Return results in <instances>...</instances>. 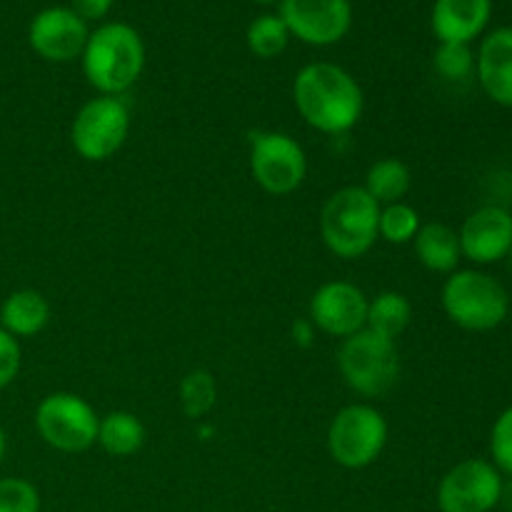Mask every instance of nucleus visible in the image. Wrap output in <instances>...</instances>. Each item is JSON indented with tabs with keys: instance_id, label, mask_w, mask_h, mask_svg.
<instances>
[{
	"instance_id": "1",
	"label": "nucleus",
	"mask_w": 512,
	"mask_h": 512,
	"mask_svg": "<svg viewBox=\"0 0 512 512\" xmlns=\"http://www.w3.org/2000/svg\"><path fill=\"white\" fill-rule=\"evenodd\" d=\"M293 100L300 118L325 135L350 133L365 110V95L355 75L328 60L300 68L293 83Z\"/></svg>"
},
{
	"instance_id": "2",
	"label": "nucleus",
	"mask_w": 512,
	"mask_h": 512,
	"mask_svg": "<svg viewBox=\"0 0 512 512\" xmlns=\"http://www.w3.org/2000/svg\"><path fill=\"white\" fill-rule=\"evenodd\" d=\"M83 75L98 95H120L133 88L145 68V43L128 23H103L90 30L83 55Z\"/></svg>"
},
{
	"instance_id": "3",
	"label": "nucleus",
	"mask_w": 512,
	"mask_h": 512,
	"mask_svg": "<svg viewBox=\"0 0 512 512\" xmlns=\"http://www.w3.org/2000/svg\"><path fill=\"white\" fill-rule=\"evenodd\" d=\"M380 205L363 190L348 185L325 200L320 210V235L335 258L358 260L378 243Z\"/></svg>"
},
{
	"instance_id": "4",
	"label": "nucleus",
	"mask_w": 512,
	"mask_h": 512,
	"mask_svg": "<svg viewBox=\"0 0 512 512\" xmlns=\"http://www.w3.org/2000/svg\"><path fill=\"white\" fill-rule=\"evenodd\" d=\"M440 303L450 323L470 333H488L500 328L510 313L505 285L483 270H455L445 278Z\"/></svg>"
},
{
	"instance_id": "5",
	"label": "nucleus",
	"mask_w": 512,
	"mask_h": 512,
	"mask_svg": "<svg viewBox=\"0 0 512 512\" xmlns=\"http://www.w3.org/2000/svg\"><path fill=\"white\" fill-rule=\"evenodd\" d=\"M335 360L345 385L363 398H380L400 380V353L395 340L368 328L345 338Z\"/></svg>"
},
{
	"instance_id": "6",
	"label": "nucleus",
	"mask_w": 512,
	"mask_h": 512,
	"mask_svg": "<svg viewBox=\"0 0 512 512\" xmlns=\"http://www.w3.org/2000/svg\"><path fill=\"white\" fill-rule=\"evenodd\" d=\"M390 425L375 405H345L330 420L325 445L340 468L365 470L383 455L388 445Z\"/></svg>"
},
{
	"instance_id": "7",
	"label": "nucleus",
	"mask_w": 512,
	"mask_h": 512,
	"mask_svg": "<svg viewBox=\"0 0 512 512\" xmlns=\"http://www.w3.org/2000/svg\"><path fill=\"white\" fill-rule=\"evenodd\" d=\"M100 415L78 393L58 390L45 395L35 408V430L58 453H85L98 443Z\"/></svg>"
},
{
	"instance_id": "8",
	"label": "nucleus",
	"mask_w": 512,
	"mask_h": 512,
	"mask_svg": "<svg viewBox=\"0 0 512 512\" xmlns=\"http://www.w3.org/2000/svg\"><path fill=\"white\" fill-rule=\"evenodd\" d=\"M130 133V110L123 98L98 95L75 113L70 143L88 163H105L125 145Z\"/></svg>"
},
{
	"instance_id": "9",
	"label": "nucleus",
	"mask_w": 512,
	"mask_h": 512,
	"mask_svg": "<svg viewBox=\"0 0 512 512\" xmlns=\"http://www.w3.org/2000/svg\"><path fill=\"white\" fill-rule=\"evenodd\" d=\"M250 173L270 195L295 193L308 175V155L303 145L280 130H253L248 135Z\"/></svg>"
},
{
	"instance_id": "10",
	"label": "nucleus",
	"mask_w": 512,
	"mask_h": 512,
	"mask_svg": "<svg viewBox=\"0 0 512 512\" xmlns=\"http://www.w3.org/2000/svg\"><path fill=\"white\" fill-rule=\"evenodd\" d=\"M503 498V475L490 460L468 458L440 478V512H490Z\"/></svg>"
},
{
	"instance_id": "11",
	"label": "nucleus",
	"mask_w": 512,
	"mask_h": 512,
	"mask_svg": "<svg viewBox=\"0 0 512 512\" xmlns=\"http://www.w3.org/2000/svg\"><path fill=\"white\" fill-rule=\"evenodd\" d=\"M278 15L293 38L313 48L340 43L353 28L350 0H280Z\"/></svg>"
},
{
	"instance_id": "12",
	"label": "nucleus",
	"mask_w": 512,
	"mask_h": 512,
	"mask_svg": "<svg viewBox=\"0 0 512 512\" xmlns=\"http://www.w3.org/2000/svg\"><path fill=\"white\" fill-rule=\"evenodd\" d=\"M370 298L350 280H330L313 293L308 303V320L315 330L330 338H350L365 330Z\"/></svg>"
},
{
	"instance_id": "13",
	"label": "nucleus",
	"mask_w": 512,
	"mask_h": 512,
	"mask_svg": "<svg viewBox=\"0 0 512 512\" xmlns=\"http://www.w3.org/2000/svg\"><path fill=\"white\" fill-rule=\"evenodd\" d=\"M88 35V23L70 5H53L30 20L28 43L48 63H70L83 55Z\"/></svg>"
},
{
	"instance_id": "14",
	"label": "nucleus",
	"mask_w": 512,
	"mask_h": 512,
	"mask_svg": "<svg viewBox=\"0 0 512 512\" xmlns=\"http://www.w3.org/2000/svg\"><path fill=\"white\" fill-rule=\"evenodd\" d=\"M463 258L475 265H493L512 253V215L498 205H483L458 230Z\"/></svg>"
},
{
	"instance_id": "15",
	"label": "nucleus",
	"mask_w": 512,
	"mask_h": 512,
	"mask_svg": "<svg viewBox=\"0 0 512 512\" xmlns=\"http://www.w3.org/2000/svg\"><path fill=\"white\" fill-rule=\"evenodd\" d=\"M493 15V0H435L430 25L438 43L470 45L483 35Z\"/></svg>"
},
{
	"instance_id": "16",
	"label": "nucleus",
	"mask_w": 512,
	"mask_h": 512,
	"mask_svg": "<svg viewBox=\"0 0 512 512\" xmlns=\"http://www.w3.org/2000/svg\"><path fill=\"white\" fill-rule=\"evenodd\" d=\"M475 73L493 103L512 108V28H495L485 35L475 55Z\"/></svg>"
},
{
	"instance_id": "17",
	"label": "nucleus",
	"mask_w": 512,
	"mask_h": 512,
	"mask_svg": "<svg viewBox=\"0 0 512 512\" xmlns=\"http://www.w3.org/2000/svg\"><path fill=\"white\" fill-rule=\"evenodd\" d=\"M50 323V303L40 290H13L0 305V328L13 338H33Z\"/></svg>"
},
{
	"instance_id": "18",
	"label": "nucleus",
	"mask_w": 512,
	"mask_h": 512,
	"mask_svg": "<svg viewBox=\"0 0 512 512\" xmlns=\"http://www.w3.org/2000/svg\"><path fill=\"white\" fill-rule=\"evenodd\" d=\"M415 258L420 260L423 268L430 273L450 275L458 270L460 260H463V250H460V238L450 225L445 223H423L418 235L413 240Z\"/></svg>"
},
{
	"instance_id": "19",
	"label": "nucleus",
	"mask_w": 512,
	"mask_h": 512,
	"mask_svg": "<svg viewBox=\"0 0 512 512\" xmlns=\"http://www.w3.org/2000/svg\"><path fill=\"white\" fill-rule=\"evenodd\" d=\"M148 440L143 420L130 410H113L98 423V445L110 458H133Z\"/></svg>"
},
{
	"instance_id": "20",
	"label": "nucleus",
	"mask_w": 512,
	"mask_h": 512,
	"mask_svg": "<svg viewBox=\"0 0 512 512\" xmlns=\"http://www.w3.org/2000/svg\"><path fill=\"white\" fill-rule=\"evenodd\" d=\"M413 188V173L408 163L400 158H380L365 173L363 190L383 208V205L403 203L405 195Z\"/></svg>"
},
{
	"instance_id": "21",
	"label": "nucleus",
	"mask_w": 512,
	"mask_h": 512,
	"mask_svg": "<svg viewBox=\"0 0 512 512\" xmlns=\"http://www.w3.org/2000/svg\"><path fill=\"white\" fill-rule=\"evenodd\" d=\"M410 320H413V303L408 300V295L398 293V290H383L368 303L365 328L395 340L408 330Z\"/></svg>"
},
{
	"instance_id": "22",
	"label": "nucleus",
	"mask_w": 512,
	"mask_h": 512,
	"mask_svg": "<svg viewBox=\"0 0 512 512\" xmlns=\"http://www.w3.org/2000/svg\"><path fill=\"white\" fill-rule=\"evenodd\" d=\"M178 400L185 418H208L210 410L218 403V383H215L213 373L203 368H195L190 373H185L178 385Z\"/></svg>"
},
{
	"instance_id": "23",
	"label": "nucleus",
	"mask_w": 512,
	"mask_h": 512,
	"mask_svg": "<svg viewBox=\"0 0 512 512\" xmlns=\"http://www.w3.org/2000/svg\"><path fill=\"white\" fill-rule=\"evenodd\" d=\"M290 30L288 25L283 23V18L275 13H263L248 25V33H245V43H248L250 53L255 58L273 60L278 55L285 53L290 43Z\"/></svg>"
},
{
	"instance_id": "24",
	"label": "nucleus",
	"mask_w": 512,
	"mask_h": 512,
	"mask_svg": "<svg viewBox=\"0 0 512 512\" xmlns=\"http://www.w3.org/2000/svg\"><path fill=\"white\" fill-rule=\"evenodd\" d=\"M420 225H423L420 213L413 208V205L405 203V200L403 203L383 205V208H380V220H378V238L390 245L413 243Z\"/></svg>"
},
{
	"instance_id": "25",
	"label": "nucleus",
	"mask_w": 512,
	"mask_h": 512,
	"mask_svg": "<svg viewBox=\"0 0 512 512\" xmlns=\"http://www.w3.org/2000/svg\"><path fill=\"white\" fill-rule=\"evenodd\" d=\"M433 68L448 83H460L475 73V53L465 43H440L433 55Z\"/></svg>"
},
{
	"instance_id": "26",
	"label": "nucleus",
	"mask_w": 512,
	"mask_h": 512,
	"mask_svg": "<svg viewBox=\"0 0 512 512\" xmlns=\"http://www.w3.org/2000/svg\"><path fill=\"white\" fill-rule=\"evenodd\" d=\"M0 512H40V493L25 478H0Z\"/></svg>"
},
{
	"instance_id": "27",
	"label": "nucleus",
	"mask_w": 512,
	"mask_h": 512,
	"mask_svg": "<svg viewBox=\"0 0 512 512\" xmlns=\"http://www.w3.org/2000/svg\"><path fill=\"white\" fill-rule=\"evenodd\" d=\"M490 458L500 475L512 478V405L495 418L490 430Z\"/></svg>"
},
{
	"instance_id": "28",
	"label": "nucleus",
	"mask_w": 512,
	"mask_h": 512,
	"mask_svg": "<svg viewBox=\"0 0 512 512\" xmlns=\"http://www.w3.org/2000/svg\"><path fill=\"white\" fill-rule=\"evenodd\" d=\"M20 365H23V350H20L18 338L0 328V390L8 388L18 378Z\"/></svg>"
},
{
	"instance_id": "29",
	"label": "nucleus",
	"mask_w": 512,
	"mask_h": 512,
	"mask_svg": "<svg viewBox=\"0 0 512 512\" xmlns=\"http://www.w3.org/2000/svg\"><path fill=\"white\" fill-rule=\"evenodd\" d=\"M113 3L115 0H70V8L88 23V20H103Z\"/></svg>"
},
{
	"instance_id": "30",
	"label": "nucleus",
	"mask_w": 512,
	"mask_h": 512,
	"mask_svg": "<svg viewBox=\"0 0 512 512\" xmlns=\"http://www.w3.org/2000/svg\"><path fill=\"white\" fill-rule=\"evenodd\" d=\"M315 333H318V330H315V325L310 323L308 318H298V320H293V325H290V338H293L295 348H300V350L313 348Z\"/></svg>"
},
{
	"instance_id": "31",
	"label": "nucleus",
	"mask_w": 512,
	"mask_h": 512,
	"mask_svg": "<svg viewBox=\"0 0 512 512\" xmlns=\"http://www.w3.org/2000/svg\"><path fill=\"white\" fill-rule=\"evenodd\" d=\"M5 450H8V438H5V430L3 425H0V463H3L5 458Z\"/></svg>"
},
{
	"instance_id": "32",
	"label": "nucleus",
	"mask_w": 512,
	"mask_h": 512,
	"mask_svg": "<svg viewBox=\"0 0 512 512\" xmlns=\"http://www.w3.org/2000/svg\"><path fill=\"white\" fill-rule=\"evenodd\" d=\"M253 3H258V5H273V3H280V0H253Z\"/></svg>"
}]
</instances>
